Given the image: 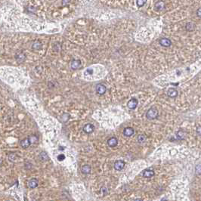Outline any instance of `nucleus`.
Here are the masks:
<instances>
[{
    "label": "nucleus",
    "mask_w": 201,
    "mask_h": 201,
    "mask_svg": "<svg viewBox=\"0 0 201 201\" xmlns=\"http://www.w3.org/2000/svg\"><path fill=\"white\" fill-rule=\"evenodd\" d=\"M167 95L169 98H175L178 95V91L175 88H170L167 91Z\"/></svg>",
    "instance_id": "obj_9"
},
{
    "label": "nucleus",
    "mask_w": 201,
    "mask_h": 201,
    "mask_svg": "<svg viewBox=\"0 0 201 201\" xmlns=\"http://www.w3.org/2000/svg\"><path fill=\"white\" fill-rule=\"evenodd\" d=\"M1 162H1V161H0V163H1Z\"/></svg>",
    "instance_id": "obj_28"
},
{
    "label": "nucleus",
    "mask_w": 201,
    "mask_h": 201,
    "mask_svg": "<svg viewBox=\"0 0 201 201\" xmlns=\"http://www.w3.org/2000/svg\"><path fill=\"white\" fill-rule=\"evenodd\" d=\"M81 66V61L80 60H74L71 62L70 67L73 70H76L78 68H80Z\"/></svg>",
    "instance_id": "obj_11"
},
{
    "label": "nucleus",
    "mask_w": 201,
    "mask_h": 201,
    "mask_svg": "<svg viewBox=\"0 0 201 201\" xmlns=\"http://www.w3.org/2000/svg\"><path fill=\"white\" fill-rule=\"evenodd\" d=\"M197 15L199 17H201V8H200L197 11Z\"/></svg>",
    "instance_id": "obj_27"
},
{
    "label": "nucleus",
    "mask_w": 201,
    "mask_h": 201,
    "mask_svg": "<svg viewBox=\"0 0 201 201\" xmlns=\"http://www.w3.org/2000/svg\"><path fill=\"white\" fill-rule=\"evenodd\" d=\"M145 140H146V137H145L144 135H138V142H139L140 144L144 143V142L145 141Z\"/></svg>",
    "instance_id": "obj_17"
},
{
    "label": "nucleus",
    "mask_w": 201,
    "mask_h": 201,
    "mask_svg": "<svg viewBox=\"0 0 201 201\" xmlns=\"http://www.w3.org/2000/svg\"><path fill=\"white\" fill-rule=\"evenodd\" d=\"M165 8V2L163 1H159L155 4V9L157 12L163 10Z\"/></svg>",
    "instance_id": "obj_8"
},
{
    "label": "nucleus",
    "mask_w": 201,
    "mask_h": 201,
    "mask_svg": "<svg viewBox=\"0 0 201 201\" xmlns=\"http://www.w3.org/2000/svg\"><path fill=\"white\" fill-rule=\"evenodd\" d=\"M138 103V102L137 99L132 98L131 100L129 101V102H128V104H127V106H128V107H129V109H131V110H135V109L137 107Z\"/></svg>",
    "instance_id": "obj_5"
},
{
    "label": "nucleus",
    "mask_w": 201,
    "mask_h": 201,
    "mask_svg": "<svg viewBox=\"0 0 201 201\" xmlns=\"http://www.w3.org/2000/svg\"><path fill=\"white\" fill-rule=\"evenodd\" d=\"M107 145L110 148H114L116 147L117 145H118V141L116 138L113 137V138H110V139H108L107 141Z\"/></svg>",
    "instance_id": "obj_7"
},
{
    "label": "nucleus",
    "mask_w": 201,
    "mask_h": 201,
    "mask_svg": "<svg viewBox=\"0 0 201 201\" xmlns=\"http://www.w3.org/2000/svg\"><path fill=\"white\" fill-rule=\"evenodd\" d=\"M160 44L162 46H164V47H169L171 45L172 42L169 39L162 38V39H161L160 40Z\"/></svg>",
    "instance_id": "obj_10"
},
{
    "label": "nucleus",
    "mask_w": 201,
    "mask_h": 201,
    "mask_svg": "<svg viewBox=\"0 0 201 201\" xmlns=\"http://www.w3.org/2000/svg\"><path fill=\"white\" fill-rule=\"evenodd\" d=\"M93 73V70H92V69H90V68H89V69H87L85 72H84V74L85 75H91L92 73Z\"/></svg>",
    "instance_id": "obj_25"
},
{
    "label": "nucleus",
    "mask_w": 201,
    "mask_h": 201,
    "mask_svg": "<svg viewBox=\"0 0 201 201\" xmlns=\"http://www.w3.org/2000/svg\"><path fill=\"white\" fill-rule=\"evenodd\" d=\"M94 130V126L92 125V124H90V123H88L86 124L84 127H83V131L87 133V134H90L92 132H93Z\"/></svg>",
    "instance_id": "obj_3"
},
{
    "label": "nucleus",
    "mask_w": 201,
    "mask_h": 201,
    "mask_svg": "<svg viewBox=\"0 0 201 201\" xmlns=\"http://www.w3.org/2000/svg\"><path fill=\"white\" fill-rule=\"evenodd\" d=\"M81 170H82V173L84 174H89L91 172V166L89 165H84L82 167Z\"/></svg>",
    "instance_id": "obj_15"
},
{
    "label": "nucleus",
    "mask_w": 201,
    "mask_h": 201,
    "mask_svg": "<svg viewBox=\"0 0 201 201\" xmlns=\"http://www.w3.org/2000/svg\"><path fill=\"white\" fill-rule=\"evenodd\" d=\"M40 158L42 160L46 161L49 160V156H48V154L45 152H41L40 154Z\"/></svg>",
    "instance_id": "obj_16"
},
{
    "label": "nucleus",
    "mask_w": 201,
    "mask_h": 201,
    "mask_svg": "<svg viewBox=\"0 0 201 201\" xmlns=\"http://www.w3.org/2000/svg\"><path fill=\"white\" fill-rule=\"evenodd\" d=\"M58 160L59 161H62L64 160H65V155L64 154H60L58 156Z\"/></svg>",
    "instance_id": "obj_23"
},
{
    "label": "nucleus",
    "mask_w": 201,
    "mask_h": 201,
    "mask_svg": "<svg viewBox=\"0 0 201 201\" xmlns=\"http://www.w3.org/2000/svg\"><path fill=\"white\" fill-rule=\"evenodd\" d=\"M197 133L198 135H200L201 136V126L198 127V128L197 129Z\"/></svg>",
    "instance_id": "obj_26"
},
{
    "label": "nucleus",
    "mask_w": 201,
    "mask_h": 201,
    "mask_svg": "<svg viewBox=\"0 0 201 201\" xmlns=\"http://www.w3.org/2000/svg\"><path fill=\"white\" fill-rule=\"evenodd\" d=\"M159 115V112L157 108L155 107H151L148 110L146 113V117L148 120H154L156 119Z\"/></svg>",
    "instance_id": "obj_1"
},
{
    "label": "nucleus",
    "mask_w": 201,
    "mask_h": 201,
    "mask_svg": "<svg viewBox=\"0 0 201 201\" xmlns=\"http://www.w3.org/2000/svg\"><path fill=\"white\" fill-rule=\"evenodd\" d=\"M154 175V172L151 169H147L143 173V176L145 178H152Z\"/></svg>",
    "instance_id": "obj_14"
},
{
    "label": "nucleus",
    "mask_w": 201,
    "mask_h": 201,
    "mask_svg": "<svg viewBox=\"0 0 201 201\" xmlns=\"http://www.w3.org/2000/svg\"><path fill=\"white\" fill-rule=\"evenodd\" d=\"M38 184H39L38 180L36 179V178H33V179H31L29 181V187L30 188H32V189H33V188H36L38 186Z\"/></svg>",
    "instance_id": "obj_12"
},
{
    "label": "nucleus",
    "mask_w": 201,
    "mask_h": 201,
    "mask_svg": "<svg viewBox=\"0 0 201 201\" xmlns=\"http://www.w3.org/2000/svg\"><path fill=\"white\" fill-rule=\"evenodd\" d=\"M135 133V130L132 127H126L123 130V135L126 137H130L132 135H133Z\"/></svg>",
    "instance_id": "obj_6"
},
{
    "label": "nucleus",
    "mask_w": 201,
    "mask_h": 201,
    "mask_svg": "<svg viewBox=\"0 0 201 201\" xmlns=\"http://www.w3.org/2000/svg\"><path fill=\"white\" fill-rule=\"evenodd\" d=\"M147 0H136V4L138 7H142L145 3Z\"/></svg>",
    "instance_id": "obj_20"
},
{
    "label": "nucleus",
    "mask_w": 201,
    "mask_h": 201,
    "mask_svg": "<svg viewBox=\"0 0 201 201\" xmlns=\"http://www.w3.org/2000/svg\"><path fill=\"white\" fill-rule=\"evenodd\" d=\"M125 162L122 160H117L114 163V169L117 171H120L122 170L124 166H125Z\"/></svg>",
    "instance_id": "obj_4"
},
{
    "label": "nucleus",
    "mask_w": 201,
    "mask_h": 201,
    "mask_svg": "<svg viewBox=\"0 0 201 201\" xmlns=\"http://www.w3.org/2000/svg\"><path fill=\"white\" fill-rule=\"evenodd\" d=\"M194 25L193 24H191V23H189V24H188L186 25V29L188 30H189V31H192L194 30Z\"/></svg>",
    "instance_id": "obj_22"
},
{
    "label": "nucleus",
    "mask_w": 201,
    "mask_h": 201,
    "mask_svg": "<svg viewBox=\"0 0 201 201\" xmlns=\"http://www.w3.org/2000/svg\"><path fill=\"white\" fill-rule=\"evenodd\" d=\"M30 145H31V142H30L29 138H25V139H24L21 141V145L22 148H28Z\"/></svg>",
    "instance_id": "obj_13"
},
{
    "label": "nucleus",
    "mask_w": 201,
    "mask_h": 201,
    "mask_svg": "<svg viewBox=\"0 0 201 201\" xmlns=\"http://www.w3.org/2000/svg\"><path fill=\"white\" fill-rule=\"evenodd\" d=\"M107 91V88L103 84H98L96 86V92L99 94H104Z\"/></svg>",
    "instance_id": "obj_2"
},
{
    "label": "nucleus",
    "mask_w": 201,
    "mask_h": 201,
    "mask_svg": "<svg viewBox=\"0 0 201 201\" xmlns=\"http://www.w3.org/2000/svg\"><path fill=\"white\" fill-rule=\"evenodd\" d=\"M29 139H30L31 144H32V143H35V142H36L37 140H38L37 137H36L35 135H31V136H30V137H29Z\"/></svg>",
    "instance_id": "obj_21"
},
{
    "label": "nucleus",
    "mask_w": 201,
    "mask_h": 201,
    "mask_svg": "<svg viewBox=\"0 0 201 201\" xmlns=\"http://www.w3.org/2000/svg\"><path fill=\"white\" fill-rule=\"evenodd\" d=\"M41 47H42V44H41L40 42H34L33 45V49H36V50L40 49Z\"/></svg>",
    "instance_id": "obj_18"
},
{
    "label": "nucleus",
    "mask_w": 201,
    "mask_h": 201,
    "mask_svg": "<svg viewBox=\"0 0 201 201\" xmlns=\"http://www.w3.org/2000/svg\"><path fill=\"white\" fill-rule=\"evenodd\" d=\"M177 138H178L179 140H181V139H183V138H185V132H184L182 130H180V131H178V133H177Z\"/></svg>",
    "instance_id": "obj_19"
},
{
    "label": "nucleus",
    "mask_w": 201,
    "mask_h": 201,
    "mask_svg": "<svg viewBox=\"0 0 201 201\" xmlns=\"http://www.w3.org/2000/svg\"><path fill=\"white\" fill-rule=\"evenodd\" d=\"M24 58H25V56H24V54H20L17 57V60L18 61H20V59H21V61H23L24 60Z\"/></svg>",
    "instance_id": "obj_24"
}]
</instances>
